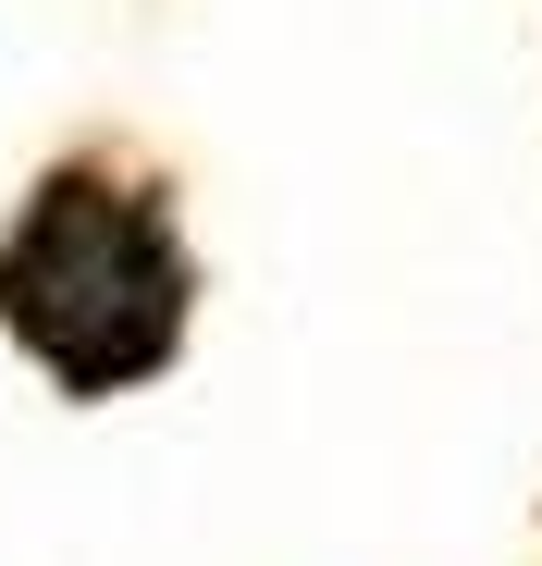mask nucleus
I'll return each instance as SVG.
<instances>
[{
    "label": "nucleus",
    "instance_id": "1",
    "mask_svg": "<svg viewBox=\"0 0 542 566\" xmlns=\"http://www.w3.org/2000/svg\"><path fill=\"white\" fill-rule=\"evenodd\" d=\"M198 271L173 234L160 185H124L100 160L50 172L0 234V333H13L62 395H136L186 357Z\"/></svg>",
    "mask_w": 542,
    "mask_h": 566
}]
</instances>
